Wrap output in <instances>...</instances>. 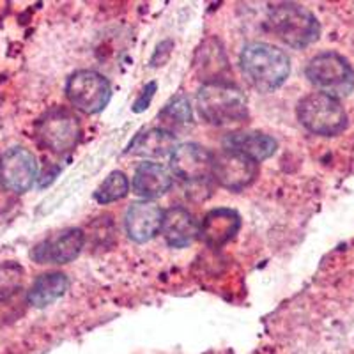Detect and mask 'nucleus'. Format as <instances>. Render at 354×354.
<instances>
[{
  "instance_id": "nucleus-1",
  "label": "nucleus",
  "mask_w": 354,
  "mask_h": 354,
  "mask_svg": "<svg viewBox=\"0 0 354 354\" xmlns=\"http://www.w3.org/2000/svg\"><path fill=\"white\" fill-rule=\"evenodd\" d=\"M239 64L246 82L264 94L282 87L290 73L289 55L270 43L246 44L239 55Z\"/></svg>"
},
{
  "instance_id": "nucleus-2",
  "label": "nucleus",
  "mask_w": 354,
  "mask_h": 354,
  "mask_svg": "<svg viewBox=\"0 0 354 354\" xmlns=\"http://www.w3.org/2000/svg\"><path fill=\"white\" fill-rule=\"evenodd\" d=\"M197 110L205 122L227 126L248 117V100L241 88L225 80L205 82L197 93Z\"/></svg>"
},
{
  "instance_id": "nucleus-3",
  "label": "nucleus",
  "mask_w": 354,
  "mask_h": 354,
  "mask_svg": "<svg viewBox=\"0 0 354 354\" xmlns=\"http://www.w3.org/2000/svg\"><path fill=\"white\" fill-rule=\"evenodd\" d=\"M268 21L274 36L290 48H306L321 36V25L314 12L294 2L274 6L268 15Z\"/></svg>"
},
{
  "instance_id": "nucleus-4",
  "label": "nucleus",
  "mask_w": 354,
  "mask_h": 354,
  "mask_svg": "<svg viewBox=\"0 0 354 354\" xmlns=\"http://www.w3.org/2000/svg\"><path fill=\"white\" fill-rule=\"evenodd\" d=\"M296 113L303 128L321 137H337L349 124V117L340 100L324 93H312L303 97Z\"/></svg>"
},
{
  "instance_id": "nucleus-5",
  "label": "nucleus",
  "mask_w": 354,
  "mask_h": 354,
  "mask_svg": "<svg viewBox=\"0 0 354 354\" xmlns=\"http://www.w3.org/2000/svg\"><path fill=\"white\" fill-rule=\"evenodd\" d=\"M34 133L41 147L55 154H68L80 142L82 124L75 112L64 106H53L39 117Z\"/></svg>"
},
{
  "instance_id": "nucleus-6",
  "label": "nucleus",
  "mask_w": 354,
  "mask_h": 354,
  "mask_svg": "<svg viewBox=\"0 0 354 354\" xmlns=\"http://www.w3.org/2000/svg\"><path fill=\"white\" fill-rule=\"evenodd\" d=\"M306 78L319 88V93L342 97L354 88V69L346 57L337 52H322L306 64Z\"/></svg>"
},
{
  "instance_id": "nucleus-7",
  "label": "nucleus",
  "mask_w": 354,
  "mask_h": 354,
  "mask_svg": "<svg viewBox=\"0 0 354 354\" xmlns=\"http://www.w3.org/2000/svg\"><path fill=\"white\" fill-rule=\"evenodd\" d=\"M66 97L75 110L94 115L103 112L112 100V85L101 73L80 69L66 82Z\"/></svg>"
},
{
  "instance_id": "nucleus-8",
  "label": "nucleus",
  "mask_w": 354,
  "mask_h": 354,
  "mask_svg": "<svg viewBox=\"0 0 354 354\" xmlns=\"http://www.w3.org/2000/svg\"><path fill=\"white\" fill-rule=\"evenodd\" d=\"M39 174V165L32 153L25 147H11L0 156V185L11 194H25L32 188Z\"/></svg>"
},
{
  "instance_id": "nucleus-9",
  "label": "nucleus",
  "mask_w": 354,
  "mask_h": 354,
  "mask_svg": "<svg viewBox=\"0 0 354 354\" xmlns=\"http://www.w3.org/2000/svg\"><path fill=\"white\" fill-rule=\"evenodd\" d=\"M213 165L214 153L195 142L177 145V149L170 156V170L174 176L189 185L204 183L205 179L213 177Z\"/></svg>"
},
{
  "instance_id": "nucleus-10",
  "label": "nucleus",
  "mask_w": 354,
  "mask_h": 354,
  "mask_svg": "<svg viewBox=\"0 0 354 354\" xmlns=\"http://www.w3.org/2000/svg\"><path fill=\"white\" fill-rule=\"evenodd\" d=\"M259 176V163L234 151H220L214 154V181L230 192L248 188Z\"/></svg>"
},
{
  "instance_id": "nucleus-11",
  "label": "nucleus",
  "mask_w": 354,
  "mask_h": 354,
  "mask_svg": "<svg viewBox=\"0 0 354 354\" xmlns=\"http://www.w3.org/2000/svg\"><path fill=\"white\" fill-rule=\"evenodd\" d=\"M84 245V230L71 227L37 243L30 252V259L37 264H68L82 254Z\"/></svg>"
},
{
  "instance_id": "nucleus-12",
  "label": "nucleus",
  "mask_w": 354,
  "mask_h": 354,
  "mask_svg": "<svg viewBox=\"0 0 354 354\" xmlns=\"http://www.w3.org/2000/svg\"><path fill=\"white\" fill-rule=\"evenodd\" d=\"M163 214L165 211L154 202H133L124 216V227L129 239H133L135 243H147L156 238L158 234H161Z\"/></svg>"
},
{
  "instance_id": "nucleus-13",
  "label": "nucleus",
  "mask_w": 354,
  "mask_h": 354,
  "mask_svg": "<svg viewBox=\"0 0 354 354\" xmlns=\"http://www.w3.org/2000/svg\"><path fill=\"white\" fill-rule=\"evenodd\" d=\"M241 229V216L229 207H216L201 221L198 238L211 248H221L236 238Z\"/></svg>"
},
{
  "instance_id": "nucleus-14",
  "label": "nucleus",
  "mask_w": 354,
  "mask_h": 354,
  "mask_svg": "<svg viewBox=\"0 0 354 354\" xmlns=\"http://www.w3.org/2000/svg\"><path fill=\"white\" fill-rule=\"evenodd\" d=\"M174 174L161 163L145 161L140 163L133 174L131 189L133 194L142 201H154L160 198L172 188Z\"/></svg>"
},
{
  "instance_id": "nucleus-15",
  "label": "nucleus",
  "mask_w": 354,
  "mask_h": 354,
  "mask_svg": "<svg viewBox=\"0 0 354 354\" xmlns=\"http://www.w3.org/2000/svg\"><path fill=\"white\" fill-rule=\"evenodd\" d=\"M198 229H201V223L181 205H174L163 214L161 234L167 245L172 248H186L192 245L198 238Z\"/></svg>"
},
{
  "instance_id": "nucleus-16",
  "label": "nucleus",
  "mask_w": 354,
  "mask_h": 354,
  "mask_svg": "<svg viewBox=\"0 0 354 354\" xmlns=\"http://www.w3.org/2000/svg\"><path fill=\"white\" fill-rule=\"evenodd\" d=\"M278 142L273 137L259 131L230 133L223 140V149L234 151L243 156L254 160L255 163L268 160L277 153Z\"/></svg>"
},
{
  "instance_id": "nucleus-17",
  "label": "nucleus",
  "mask_w": 354,
  "mask_h": 354,
  "mask_svg": "<svg viewBox=\"0 0 354 354\" xmlns=\"http://www.w3.org/2000/svg\"><path fill=\"white\" fill-rule=\"evenodd\" d=\"M177 149V137L161 128H151L147 131H140L137 137L129 142L126 154L151 160L170 158Z\"/></svg>"
},
{
  "instance_id": "nucleus-18",
  "label": "nucleus",
  "mask_w": 354,
  "mask_h": 354,
  "mask_svg": "<svg viewBox=\"0 0 354 354\" xmlns=\"http://www.w3.org/2000/svg\"><path fill=\"white\" fill-rule=\"evenodd\" d=\"M69 289V278L64 273L52 271V273L39 274L27 290V303L34 308H44L61 299Z\"/></svg>"
},
{
  "instance_id": "nucleus-19",
  "label": "nucleus",
  "mask_w": 354,
  "mask_h": 354,
  "mask_svg": "<svg viewBox=\"0 0 354 354\" xmlns=\"http://www.w3.org/2000/svg\"><path fill=\"white\" fill-rule=\"evenodd\" d=\"M158 121H160L158 128L165 129V131L172 133V135H177L179 131L192 126V122H194V112H192L188 97L185 94H177L176 97H172L161 109V112L158 113Z\"/></svg>"
},
{
  "instance_id": "nucleus-20",
  "label": "nucleus",
  "mask_w": 354,
  "mask_h": 354,
  "mask_svg": "<svg viewBox=\"0 0 354 354\" xmlns=\"http://www.w3.org/2000/svg\"><path fill=\"white\" fill-rule=\"evenodd\" d=\"M129 194V179L121 170H113L109 174L105 181L97 186L94 192V198L97 204H112V202L122 201Z\"/></svg>"
},
{
  "instance_id": "nucleus-21",
  "label": "nucleus",
  "mask_w": 354,
  "mask_h": 354,
  "mask_svg": "<svg viewBox=\"0 0 354 354\" xmlns=\"http://www.w3.org/2000/svg\"><path fill=\"white\" fill-rule=\"evenodd\" d=\"M156 87H158L156 82H151V84L145 85V88H144V91H142L140 96H138L137 101L133 103V106H131L133 112L140 113V112H144V110L149 109L151 100H153L154 93H156Z\"/></svg>"
}]
</instances>
